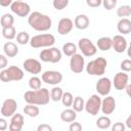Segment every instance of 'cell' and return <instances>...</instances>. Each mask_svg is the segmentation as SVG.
Returning a JSON list of instances; mask_svg holds the SVG:
<instances>
[{
	"mask_svg": "<svg viewBox=\"0 0 131 131\" xmlns=\"http://www.w3.org/2000/svg\"><path fill=\"white\" fill-rule=\"evenodd\" d=\"M10 9L13 13H15L16 15H18L20 17L29 16L30 12H31L30 5L26 2H24V1H14V2H12V4L10 5Z\"/></svg>",
	"mask_w": 131,
	"mask_h": 131,
	"instance_id": "cell-9",
	"label": "cell"
},
{
	"mask_svg": "<svg viewBox=\"0 0 131 131\" xmlns=\"http://www.w3.org/2000/svg\"><path fill=\"white\" fill-rule=\"evenodd\" d=\"M102 5L106 10H112L117 6V0H102Z\"/></svg>",
	"mask_w": 131,
	"mask_h": 131,
	"instance_id": "cell-37",
	"label": "cell"
},
{
	"mask_svg": "<svg viewBox=\"0 0 131 131\" xmlns=\"http://www.w3.org/2000/svg\"><path fill=\"white\" fill-rule=\"evenodd\" d=\"M42 81L49 85H57L62 81V74L58 71H46L42 74Z\"/></svg>",
	"mask_w": 131,
	"mask_h": 131,
	"instance_id": "cell-11",
	"label": "cell"
},
{
	"mask_svg": "<svg viewBox=\"0 0 131 131\" xmlns=\"http://www.w3.org/2000/svg\"><path fill=\"white\" fill-rule=\"evenodd\" d=\"M96 46L101 51H107L111 48H113V39L110 37H101L97 40Z\"/></svg>",
	"mask_w": 131,
	"mask_h": 131,
	"instance_id": "cell-24",
	"label": "cell"
},
{
	"mask_svg": "<svg viewBox=\"0 0 131 131\" xmlns=\"http://www.w3.org/2000/svg\"><path fill=\"white\" fill-rule=\"evenodd\" d=\"M2 36L7 40H12L16 36V31L13 26H9L6 28H2Z\"/></svg>",
	"mask_w": 131,
	"mask_h": 131,
	"instance_id": "cell-28",
	"label": "cell"
},
{
	"mask_svg": "<svg viewBox=\"0 0 131 131\" xmlns=\"http://www.w3.org/2000/svg\"><path fill=\"white\" fill-rule=\"evenodd\" d=\"M89 24H90V20H89V17L85 14H79L75 17V20H74V26L79 29V30H85L89 27Z\"/></svg>",
	"mask_w": 131,
	"mask_h": 131,
	"instance_id": "cell-20",
	"label": "cell"
},
{
	"mask_svg": "<svg viewBox=\"0 0 131 131\" xmlns=\"http://www.w3.org/2000/svg\"><path fill=\"white\" fill-rule=\"evenodd\" d=\"M74 27V23L69 17H63L58 21L57 25V32L60 35H68Z\"/></svg>",
	"mask_w": 131,
	"mask_h": 131,
	"instance_id": "cell-18",
	"label": "cell"
},
{
	"mask_svg": "<svg viewBox=\"0 0 131 131\" xmlns=\"http://www.w3.org/2000/svg\"><path fill=\"white\" fill-rule=\"evenodd\" d=\"M112 125V121L107 116H101L96 121V126L99 129H108Z\"/></svg>",
	"mask_w": 131,
	"mask_h": 131,
	"instance_id": "cell-27",
	"label": "cell"
},
{
	"mask_svg": "<svg viewBox=\"0 0 131 131\" xmlns=\"http://www.w3.org/2000/svg\"><path fill=\"white\" fill-rule=\"evenodd\" d=\"M25 101L27 103H32L36 105H45L51 99L49 90L47 88H40L37 90H29L24 95Z\"/></svg>",
	"mask_w": 131,
	"mask_h": 131,
	"instance_id": "cell-2",
	"label": "cell"
},
{
	"mask_svg": "<svg viewBox=\"0 0 131 131\" xmlns=\"http://www.w3.org/2000/svg\"><path fill=\"white\" fill-rule=\"evenodd\" d=\"M120 67L123 72H131V59H124Z\"/></svg>",
	"mask_w": 131,
	"mask_h": 131,
	"instance_id": "cell-38",
	"label": "cell"
},
{
	"mask_svg": "<svg viewBox=\"0 0 131 131\" xmlns=\"http://www.w3.org/2000/svg\"><path fill=\"white\" fill-rule=\"evenodd\" d=\"M24 78V72L20 68L16 66H11L7 69H3L0 72V80L2 82H11V81H19Z\"/></svg>",
	"mask_w": 131,
	"mask_h": 131,
	"instance_id": "cell-4",
	"label": "cell"
},
{
	"mask_svg": "<svg viewBox=\"0 0 131 131\" xmlns=\"http://www.w3.org/2000/svg\"><path fill=\"white\" fill-rule=\"evenodd\" d=\"M37 131H52V127L48 124H41L37 127Z\"/></svg>",
	"mask_w": 131,
	"mask_h": 131,
	"instance_id": "cell-42",
	"label": "cell"
},
{
	"mask_svg": "<svg viewBox=\"0 0 131 131\" xmlns=\"http://www.w3.org/2000/svg\"><path fill=\"white\" fill-rule=\"evenodd\" d=\"M70 0H53L52 5L56 10H62L69 5Z\"/></svg>",
	"mask_w": 131,
	"mask_h": 131,
	"instance_id": "cell-36",
	"label": "cell"
},
{
	"mask_svg": "<svg viewBox=\"0 0 131 131\" xmlns=\"http://www.w3.org/2000/svg\"><path fill=\"white\" fill-rule=\"evenodd\" d=\"M126 93H127V95L131 98V84L127 85V87H126Z\"/></svg>",
	"mask_w": 131,
	"mask_h": 131,
	"instance_id": "cell-47",
	"label": "cell"
},
{
	"mask_svg": "<svg viewBox=\"0 0 131 131\" xmlns=\"http://www.w3.org/2000/svg\"><path fill=\"white\" fill-rule=\"evenodd\" d=\"M69 129H70V131H81L82 130V125L80 123L74 121V122L71 123Z\"/></svg>",
	"mask_w": 131,
	"mask_h": 131,
	"instance_id": "cell-41",
	"label": "cell"
},
{
	"mask_svg": "<svg viewBox=\"0 0 131 131\" xmlns=\"http://www.w3.org/2000/svg\"><path fill=\"white\" fill-rule=\"evenodd\" d=\"M61 102L64 106H72V104L74 102V97H73L72 93L71 92H63Z\"/></svg>",
	"mask_w": 131,
	"mask_h": 131,
	"instance_id": "cell-35",
	"label": "cell"
},
{
	"mask_svg": "<svg viewBox=\"0 0 131 131\" xmlns=\"http://www.w3.org/2000/svg\"><path fill=\"white\" fill-rule=\"evenodd\" d=\"M7 58L5 57V55L4 54H1L0 55V69L1 70H3V69H5L6 68V66H7Z\"/></svg>",
	"mask_w": 131,
	"mask_h": 131,
	"instance_id": "cell-43",
	"label": "cell"
},
{
	"mask_svg": "<svg viewBox=\"0 0 131 131\" xmlns=\"http://www.w3.org/2000/svg\"><path fill=\"white\" fill-rule=\"evenodd\" d=\"M117 29H118L119 33H121L122 35L131 33V20L128 19L127 17L121 18L117 25Z\"/></svg>",
	"mask_w": 131,
	"mask_h": 131,
	"instance_id": "cell-21",
	"label": "cell"
},
{
	"mask_svg": "<svg viewBox=\"0 0 131 131\" xmlns=\"http://www.w3.org/2000/svg\"><path fill=\"white\" fill-rule=\"evenodd\" d=\"M41 79L36 77V76H33L30 78L29 80V86L31 89L33 90H37V89H40L41 88Z\"/></svg>",
	"mask_w": 131,
	"mask_h": 131,
	"instance_id": "cell-34",
	"label": "cell"
},
{
	"mask_svg": "<svg viewBox=\"0 0 131 131\" xmlns=\"http://www.w3.org/2000/svg\"><path fill=\"white\" fill-rule=\"evenodd\" d=\"M25 120H24V116L20 114L15 113L11 119H10V124H9V130L10 131H20L23 129Z\"/></svg>",
	"mask_w": 131,
	"mask_h": 131,
	"instance_id": "cell-19",
	"label": "cell"
},
{
	"mask_svg": "<svg viewBox=\"0 0 131 131\" xmlns=\"http://www.w3.org/2000/svg\"><path fill=\"white\" fill-rule=\"evenodd\" d=\"M86 4L89 7L96 8V7H99L102 4V0H86Z\"/></svg>",
	"mask_w": 131,
	"mask_h": 131,
	"instance_id": "cell-39",
	"label": "cell"
},
{
	"mask_svg": "<svg viewBox=\"0 0 131 131\" xmlns=\"http://www.w3.org/2000/svg\"><path fill=\"white\" fill-rule=\"evenodd\" d=\"M116 110V100L113 96H105V98H103L101 100V112L103 113V115H111L114 113V111Z\"/></svg>",
	"mask_w": 131,
	"mask_h": 131,
	"instance_id": "cell-16",
	"label": "cell"
},
{
	"mask_svg": "<svg viewBox=\"0 0 131 131\" xmlns=\"http://www.w3.org/2000/svg\"><path fill=\"white\" fill-rule=\"evenodd\" d=\"M129 81V76L126 74V72H119L115 75L113 80V85L117 90H123L126 89Z\"/></svg>",
	"mask_w": 131,
	"mask_h": 131,
	"instance_id": "cell-13",
	"label": "cell"
},
{
	"mask_svg": "<svg viewBox=\"0 0 131 131\" xmlns=\"http://www.w3.org/2000/svg\"><path fill=\"white\" fill-rule=\"evenodd\" d=\"M127 54H128V56L131 58V41H130V43H129V45H128V47H127Z\"/></svg>",
	"mask_w": 131,
	"mask_h": 131,
	"instance_id": "cell-48",
	"label": "cell"
},
{
	"mask_svg": "<svg viewBox=\"0 0 131 131\" xmlns=\"http://www.w3.org/2000/svg\"><path fill=\"white\" fill-rule=\"evenodd\" d=\"M3 51H4V54L8 57H14L17 55L18 53V47L16 46V44H14L13 42H6L3 46Z\"/></svg>",
	"mask_w": 131,
	"mask_h": 131,
	"instance_id": "cell-22",
	"label": "cell"
},
{
	"mask_svg": "<svg viewBox=\"0 0 131 131\" xmlns=\"http://www.w3.org/2000/svg\"><path fill=\"white\" fill-rule=\"evenodd\" d=\"M55 43V37L52 34H40L31 38L30 44L33 48L51 47Z\"/></svg>",
	"mask_w": 131,
	"mask_h": 131,
	"instance_id": "cell-5",
	"label": "cell"
},
{
	"mask_svg": "<svg viewBox=\"0 0 131 131\" xmlns=\"http://www.w3.org/2000/svg\"><path fill=\"white\" fill-rule=\"evenodd\" d=\"M24 113L26 115H28L31 118H36L39 116L40 114V110L38 106H36V104H32V103H28L25 107H24Z\"/></svg>",
	"mask_w": 131,
	"mask_h": 131,
	"instance_id": "cell-25",
	"label": "cell"
},
{
	"mask_svg": "<svg viewBox=\"0 0 131 131\" xmlns=\"http://www.w3.org/2000/svg\"><path fill=\"white\" fill-rule=\"evenodd\" d=\"M85 67V60L83 57V54L76 53L73 56H71L70 59V69L75 74H80L83 72Z\"/></svg>",
	"mask_w": 131,
	"mask_h": 131,
	"instance_id": "cell-10",
	"label": "cell"
},
{
	"mask_svg": "<svg viewBox=\"0 0 131 131\" xmlns=\"http://www.w3.org/2000/svg\"><path fill=\"white\" fill-rule=\"evenodd\" d=\"M28 23L31 28L38 32H46L52 26L51 18L48 15L43 14L39 11H34L30 13V15L28 16Z\"/></svg>",
	"mask_w": 131,
	"mask_h": 131,
	"instance_id": "cell-1",
	"label": "cell"
},
{
	"mask_svg": "<svg viewBox=\"0 0 131 131\" xmlns=\"http://www.w3.org/2000/svg\"><path fill=\"white\" fill-rule=\"evenodd\" d=\"M13 23H14V18L13 16L10 14V13H5L1 16V19H0V24H1V27L2 28H6V27H9V26H13Z\"/></svg>",
	"mask_w": 131,
	"mask_h": 131,
	"instance_id": "cell-29",
	"label": "cell"
},
{
	"mask_svg": "<svg viewBox=\"0 0 131 131\" xmlns=\"http://www.w3.org/2000/svg\"><path fill=\"white\" fill-rule=\"evenodd\" d=\"M12 4V0H0V5L2 7H7Z\"/></svg>",
	"mask_w": 131,
	"mask_h": 131,
	"instance_id": "cell-45",
	"label": "cell"
},
{
	"mask_svg": "<svg viewBox=\"0 0 131 131\" xmlns=\"http://www.w3.org/2000/svg\"><path fill=\"white\" fill-rule=\"evenodd\" d=\"M125 125H126V127L127 128H129V129H131V114H130V116L126 119V122H125Z\"/></svg>",
	"mask_w": 131,
	"mask_h": 131,
	"instance_id": "cell-46",
	"label": "cell"
},
{
	"mask_svg": "<svg viewBox=\"0 0 131 131\" xmlns=\"http://www.w3.org/2000/svg\"><path fill=\"white\" fill-rule=\"evenodd\" d=\"M31 38H30V35L27 33V32H19L17 35H16V42L20 45H26L30 42Z\"/></svg>",
	"mask_w": 131,
	"mask_h": 131,
	"instance_id": "cell-33",
	"label": "cell"
},
{
	"mask_svg": "<svg viewBox=\"0 0 131 131\" xmlns=\"http://www.w3.org/2000/svg\"><path fill=\"white\" fill-rule=\"evenodd\" d=\"M117 15L121 18L131 15V6L130 5H121L117 9Z\"/></svg>",
	"mask_w": 131,
	"mask_h": 131,
	"instance_id": "cell-32",
	"label": "cell"
},
{
	"mask_svg": "<svg viewBox=\"0 0 131 131\" xmlns=\"http://www.w3.org/2000/svg\"><path fill=\"white\" fill-rule=\"evenodd\" d=\"M96 91L98 92L99 95L101 96H106L110 92H111V88H112V82L108 78L106 77H102L100 78L97 83H96Z\"/></svg>",
	"mask_w": 131,
	"mask_h": 131,
	"instance_id": "cell-15",
	"label": "cell"
},
{
	"mask_svg": "<svg viewBox=\"0 0 131 131\" xmlns=\"http://www.w3.org/2000/svg\"><path fill=\"white\" fill-rule=\"evenodd\" d=\"M7 127H8V124H7L6 120L4 118H1L0 119V130L1 131H5L7 129Z\"/></svg>",
	"mask_w": 131,
	"mask_h": 131,
	"instance_id": "cell-44",
	"label": "cell"
},
{
	"mask_svg": "<svg viewBox=\"0 0 131 131\" xmlns=\"http://www.w3.org/2000/svg\"><path fill=\"white\" fill-rule=\"evenodd\" d=\"M62 52H63L64 55L71 57V56H73L74 54L77 53V46L72 42H67L62 46Z\"/></svg>",
	"mask_w": 131,
	"mask_h": 131,
	"instance_id": "cell-26",
	"label": "cell"
},
{
	"mask_svg": "<svg viewBox=\"0 0 131 131\" xmlns=\"http://www.w3.org/2000/svg\"><path fill=\"white\" fill-rule=\"evenodd\" d=\"M17 110V103L14 99L12 98H7L3 101L2 106H1V115L4 118L12 117Z\"/></svg>",
	"mask_w": 131,
	"mask_h": 131,
	"instance_id": "cell-12",
	"label": "cell"
},
{
	"mask_svg": "<svg viewBox=\"0 0 131 131\" xmlns=\"http://www.w3.org/2000/svg\"><path fill=\"white\" fill-rule=\"evenodd\" d=\"M15 1H23V0H15Z\"/></svg>",
	"mask_w": 131,
	"mask_h": 131,
	"instance_id": "cell-49",
	"label": "cell"
},
{
	"mask_svg": "<svg viewBox=\"0 0 131 131\" xmlns=\"http://www.w3.org/2000/svg\"><path fill=\"white\" fill-rule=\"evenodd\" d=\"M23 67L25 69V71H27L28 73L30 74H33V75H37L41 72L42 70V66L40 63L39 60L35 59V58H28L24 61L23 63Z\"/></svg>",
	"mask_w": 131,
	"mask_h": 131,
	"instance_id": "cell-14",
	"label": "cell"
},
{
	"mask_svg": "<svg viewBox=\"0 0 131 131\" xmlns=\"http://www.w3.org/2000/svg\"><path fill=\"white\" fill-rule=\"evenodd\" d=\"M112 39H113V48L116 52L122 53L125 50H127L128 43L127 40L123 37V35H116Z\"/></svg>",
	"mask_w": 131,
	"mask_h": 131,
	"instance_id": "cell-17",
	"label": "cell"
},
{
	"mask_svg": "<svg viewBox=\"0 0 131 131\" xmlns=\"http://www.w3.org/2000/svg\"><path fill=\"white\" fill-rule=\"evenodd\" d=\"M63 95V91L60 87H53L50 91V97L53 101H59L61 100Z\"/></svg>",
	"mask_w": 131,
	"mask_h": 131,
	"instance_id": "cell-31",
	"label": "cell"
},
{
	"mask_svg": "<svg viewBox=\"0 0 131 131\" xmlns=\"http://www.w3.org/2000/svg\"><path fill=\"white\" fill-rule=\"evenodd\" d=\"M101 110V98L98 94H93L91 95L88 100L85 102V111L91 115V116H96L99 111Z\"/></svg>",
	"mask_w": 131,
	"mask_h": 131,
	"instance_id": "cell-7",
	"label": "cell"
},
{
	"mask_svg": "<svg viewBox=\"0 0 131 131\" xmlns=\"http://www.w3.org/2000/svg\"><path fill=\"white\" fill-rule=\"evenodd\" d=\"M40 59L44 62H51L56 63L59 62L61 59V51L56 47H48L47 49H43L40 54Z\"/></svg>",
	"mask_w": 131,
	"mask_h": 131,
	"instance_id": "cell-6",
	"label": "cell"
},
{
	"mask_svg": "<svg viewBox=\"0 0 131 131\" xmlns=\"http://www.w3.org/2000/svg\"><path fill=\"white\" fill-rule=\"evenodd\" d=\"M107 61L104 57H97L89 61L86 66V72L90 76H102L105 73Z\"/></svg>",
	"mask_w": 131,
	"mask_h": 131,
	"instance_id": "cell-3",
	"label": "cell"
},
{
	"mask_svg": "<svg viewBox=\"0 0 131 131\" xmlns=\"http://www.w3.org/2000/svg\"><path fill=\"white\" fill-rule=\"evenodd\" d=\"M72 106L77 113L82 112L85 108V101L81 96H77V97L74 98V102H73Z\"/></svg>",
	"mask_w": 131,
	"mask_h": 131,
	"instance_id": "cell-30",
	"label": "cell"
},
{
	"mask_svg": "<svg viewBox=\"0 0 131 131\" xmlns=\"http://www.w3.org/2000/svg\"><path fill=\"white\" fill-rule=\"evenodd\" d=\"M77 119V112L74 108H67L61 112L60 120L66 123H72Z\"/></svg>",
	"mask_w": 131,
	"mask_h": 131,
	"instance_id": "cell-23",
	"label": "cell"
},
{
	"mask_svg": "<svg viewBox=\"0 0 131 131\" xmlns=\"http://www.w3.org/2000/svg\"><path fill=\"white\" fill-rule=\"evenodd\" d=\"M78 47L79 49L81 50L82 54L84 56H87V57H90V56H93L96 54L97 52V48L96 46L93 44V42L88 39V38H81L78 42Z\"/></svg>",
	"mask_w": 131,
	"mask_h": 131,
	"instance_id": "cell-8",
	"label": "cell"
},
{
	"mask_svg": "<svg viewBox=\"0 0 131 131\" xmlns=\"http://www.w3.org/2000/svg\"><path fill=\"white\" fill-rule=\"evenodd\" d=\"M125 129H126V125L121 123V122H117L112 126L113 131H124Z\"/></svg>",
	"mask_w": 131,
	"mask_h": 131,
	"instance_id": "cell-40",
	"label": "cell"
}]
</instances>
